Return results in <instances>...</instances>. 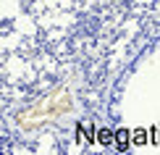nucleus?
Listing matches in <instances>:
<instances>
[{
	"label": "nucleus",
	"instance_id": "nucleus-3",
	"mask_svg": "<svg viewBox=\"0 0 160 155\" xmlns=\"http://www.w3.org/2000/svg\"><path fill=\"white\" fill-rule=\"evenodd\" d=\"M152 142H155V145L160 142V129H155V132H152Z\"/></svg>",
	"mask_w": 160,
	"mask_h": 155
},
{
	"label": "nucleus",
	"instance_id": "nucleus-1",
	"mask_svg": "<svg viewBox=\"0 0 160 155\" xmlns=\"http://www.w3.org/2000/svg\"><path fill=\"white\" fill-rule=\"evenodd\" d=\"M131 142H134V145H144V142H147V137H144V129H137L134 134H131Z\"/></svg>",
	"mask_w": 160,
	"mask_h": 155
},
{
	"label": "nucleus",
	"instance_id": "nucleus-2",
	"mask_svg": "<svg viewBox=\"0 0 160 155\" xmlns=\"http://www.w3.org/2000/svg\"><path fill=\"white\" fill-rule=\"evenodd\" d=\"M118 150H121V152H123V150H129V145H126V134H123V132L118 134Z\"/></svg>",
	"mask_w": 160,
	"mask_h": 155
}]
</instances>
